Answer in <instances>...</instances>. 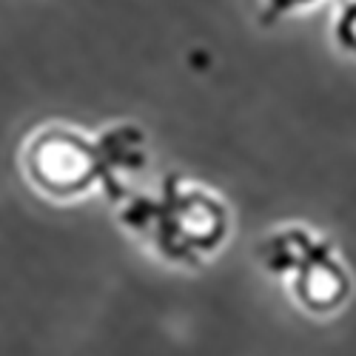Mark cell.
<instances>
[{
  "instance_id": "3957f363",
  "label": "cell",
  "mask_w": 356,
  "mask_h": 356,
  "mask_svg": "<svg viewBox=\"0 0 356 356\" xmlns=\"http://www.w3.org/2000/svg\"><path fill=\"white\" fill-rule=\"evenodd\" d=\"M254 257L265 274L288 285L293 302L311 316H331L350 300V274L334 243L302 225L262 236Z\"/></svg>"
},
{
  "instance_id": "277c9868",
  "label": "cell",
  "mask_w": 356,
  "mask_h": 356,
  "mask_svg": "<svg viewBox=\"0 0 356 356\" xmlns=\"http://www.w3.org/2000/svg\"><path fill=\"white\" fill-rule=\"evenodd\" d=\"M334 35H337V43L345 51L356 54V0H345V3H342L339 15H337Z\"/></svg>"
},
{
  "instance_id": "7a4b0ae2",
  "label": "cell",
  "mask_w": 356,
  "mask_h": 356,
  "mask_svg": "<svg viewBox=\"0 0 356 356\" xmlns=\"http://www.w3.org/2000/svg\"><path fill=\"white\" fill-rule=\"evenodd\" d=\"M117 222L143 236L157 257L183 268H200L228 236V209L205 188L186 186L180 174H165L154 197H129Z\"/></svg>"
},
{
  "instance_id": "5b68a950",
  "label": "cell",
  "mask_w": 356,
  "mask_h": 356,
  "mask_svg": "<svg viewBox=\"0 0 356 356\" xmlns=\"http://www.w3.org/2000/svg\"><path fill=\"white\" fill-rule=\"evenodd\" d=\"M262 23L265 26H271L274 20H280L282 15H288L291 9H300V6H308V3H314V0H262Z\"/></svg>"
},
{
  "instance_id": "6da1fadb",
  "label": "cell",
  "mask_w": 356,
  "mask_h": 356,
  "mask_svg": "<svg viewBox=\"0 0 356 356\" xmlns=\"http://www.w3.org/2000/svg\"><path fill=\"white\" fill-rule=\"evenodd\" d=\"M23 165L29 180L49 197L66 200L100 186L106 200L126 202L120 171L145 165V131L126 123L88 140L72 129H43L26 143Z\"/></svg>"
}]
</instances>
